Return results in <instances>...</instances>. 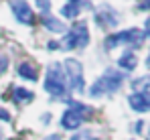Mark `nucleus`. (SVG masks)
<instances>
[{
    "label": "nucleus",
    "instance_id": "f257e3e1",
    "mask_svg": "<svg viewBox=\"0 0 150 140\" xmlns=\"http://www.w3.org/2000/svg\"><path fill=\"white\" fill-rule=\"evenodd\" d=\"M124 71H116V69H105L100 77L93 81L89 95L91 97H101V95H108V93H116L122 83H124Z\"/></svg>",
    "mask_w": 150,
    "mask_h": 140
},
{
    "label": "nucleus",
    "instance_id": "f03ea898",
    "mask_svg": "<svg viewBox=\"0 0 150 140\" xmlns=\"http://www.w3.org/2000/svg\"><path fill=\"white\" fill-rule=\"evenodd\" d=\"M45 92L51 93L53 97H65L69 93L67 77L63 71V63L55 61L47 67V77H45Z\"/></svg>",
    "mask_w": 150,
    "mask_h": 140
},
{
    "label": "nucleus",
    "instance_id": "7ed1b4c3",
    "mask_svg": "<svg viewBox=\"0 0 150 140\" xmlns=\"http://www.w3.org/2000/svg\"><path fill=\"white\" fill-rule=\"evenodd\" d=\"M87 45H89V28L85 21H77L71 24V28L67 31V35L63 37V43H61V47L67 51L85 49Z\"/></svg>",
    "mask_w": 150,
    "mask_h": 140
},
{
    "label": "nucleus",
    "instance_id": "20e7f679",
    "mask_svg": "<svg viewBox=\"0 0 150 140\" xmlns=\"http://www.w3.org/2000/svg\"><path fill=\"white\" fill-rule=\"evenodd\" d=\"M144 31H140V28H126V31H120V33H114V35H110L105 41H103V45L105 49H116V47H140L142 45V41H144Z\"/></svg>",
    "mask_w": 150,
    "mask_h": 140
},
{
    "label": "nucleus",
    "instance_id": "39448f33",
    "mask_svg": "<svg viewBox=\"0 0 150 140\" xmlns=\"http://www.w3.org/2000/svg\"><path fill=\"white\" fill-rule=\"evenodd\" d=\"M63 71H65V77H67V85H69V92L75 93H83L85 92V77H83V63L79 59H65L63 61Z\"/></svg>",
    "mask_w": 150,
    "mask_h": 140
},
{
    "label": "nucleus",
    "instance_id": "423d86ee",
    "mask_svg": "<svg viewBox=\"0 0 150 140\" xmlns=\"http://www.w3.org/2000/svg\"><path fill=\"white\" fill-rule=\"evenodd\" d=\"M10 10L21 24H35V12H33V8L26 0H12Z\"/></svg>",
    "mask_w": 150,
    "mask_h": 140
},
{
    "label": "nucleus",
    "instance_id": "0eeeda50",
    "mask_svg": "<svg viewBox=\"0 0 150 140\" xmlns=\"http://www.w3.org/2000/svg\"><path fill=\"white\" fill-rule=\"evenodd\" d=\"M96 23H98V26H116L120 23V14L110 4H101L100 10L96 12Z\"/></svg>",
    "mask_w": 150,
    "mask_h": 140
},
{
    "label": "nucleus",
    "instance_id": "6e6552de",
    "mask_svg": "<svg viewBox=\"0 0 150 140\" xmlns=\"http://www.w3.org/2000/svg\"><path fill=\"white\" fill-rule=\"evenodd\" d=\"M128 104H130V108H132L134 112H140V114L150 112V92H134V93H130Z\"/></svg>",
    "mask_w": 150,
    "mask_h": 140
},
{
    "label": "nucleus",
    "instance_id": "1a4fd4ad",
    "mask_svg": "<svg viewBox=\"0 0 150 140\" xmlns=\"http://www.w3.org/2000/svg\"><path fill=\"white\" fill-rule=\"evenodd\" d=\"M81 124H83V114L75 112L71 108H67L63 112V116H61V128H65V130H77Z\"/></svg>",
    "mask_w": 150,
    "mask_h": 140
},
{
    "label": "nucleus",
    "instance_id": "9d476101",
    "mask_svg": "<svg viewBox=\"0 0 150 140\" xmlns=\"http://www.w3.org/2000/svg\"><path fill=\"white\" fill-rule=\"evenodd\" d=\"M33 99H35V93L30 90H26L23 85H14L12 87V102L14 104H28Z\"/></svg>",
    "mask_w": 150,
    "mask_h": 140
},
{
    "label": "nucleus",
    "instance_id": "9b49d317",
    "mask_svg": "<svg viewBox=\"0 0 150 140\" xmlns=\"http://www.w3.org/2000/svg\"><path fill=\"white\" fill-rule=\"evenodd\" d=\"M16 73H18L23 79H26V81H37V79H39V71H37V67H35L33 63H28V61L21 63V65L16 67Z\"/></svg>",
    "mask_w": 150,
    "mask_h": 140
},
{
    "label": "nucleus",
    "instance_id": "f8f14e48",
    "mask_svg": "<svg viewBox=\"0 0 150 140\" xmlns=\"http://www.w3.org/2000/svg\"><path fill=\"white\" fill-rule=\"evenodd\" d=\"M43 26L51 31V33H65V23H61V18H57V16H53V14H45L43 16Z\"/></svg>",
    "mask_w": 150,
    "mask_h": 140
},
{
    "label": "nucleus",
    "instance_id": "ddd939ff",
    "mask_svg": "<svg viewBox=\"0 0 150 140\" xmlns=\"http://www.w3.org/2000/svg\"><path fill=\"white\" fill-rule=\"evenodd\" d=\"M136 65H138V57H136L132 51L122 53V57L118 59V67L124 69V71H134V69H136Z\"/></svg>",
    "mask_w": 150,
    "mask_h": 140
},
{
    "label": "nucleus",
    "instance_id": "4468645a",
    "mask_svg": "<svg viewBox=\"0 0 150 140\" xmlns=\"http://www.w3.org/2000/svg\"><path fill=\"white\" fill-rule=\"evenodd\" d=\"M79 12H81V6H79V4H71V2H67L65 6H61V14H63L65 18H77Z\"/></svg>",
    "mask_w": 150,
    "mask_h": 140
},
{
    "label": "nucleus",
    "instance_id": "2eb2a0df",
    "mask_svg": "<svg viewBox=\"0 0 150 140\" xmlns=\"http://www.w3.org/2000/svg\"><path fill=\"white\" fill-rule=\"evenodd\" d=\"M132 87L136 92H148L150 90V75H142L140 79H134L132 81Z\"/></svg>",
    "mask_w": 150,
    "mask_h": 140
},
{
    "label": "nucleus",
    "instance_id": "dca6fc26",
    "mask_svg": "<svg viewBox=\"0 0 150 140\" xmlns=\"http://www.w3.org/2000/svg\"><path fill=\"white\" fill-rule=\"evenodd\" d=\"M35 4L39 6V10H41V12L49 14V10H51V0H35Z\"/></svg>",
    "mask_w": 150,
    "mask_h": 140
},
{
    "label": "nucleus",
    "instance_id": "f3484780",
    "mask_svg": "<svg viewBox=\"0 0 150 140\" xmlns=\"http://www.w3.org/2000/svg\"><path fill=\"white\" fill-rule=\"evenodd\" d=\"M8 55H4V53H0V77L6 73V69H8Z\"/></svg>",
    "mask_w": 150,
    "mask_h": 140
},
{
    "label": "nucleus",
    "instance_id": "a211bd4d",
    "mask_svg": "<svg viewBox=\"0 0 150 140\" xmlns=\"http://www.w3.org/2000/svg\"><path fill=\"white\" fill-rule=\"evenodd\" d=\"M69 140H93V138H91V132H89V130H83V132H77V134H73Z\"/></svg>",
    "mask_w": 150,
    "mask_h": 140
},
{
    "label": "nucleus",
    "instance_id": "6ab92c4d",
    "mask_svg": "<svg viewBox=\"0 0 150 140\" xmlns=\"http://www.w3.org/2000/svg\"><path fill=\"white\" fill-rule=\"evenodd\" d=\"M0 120H2V122H10V114H8L4 108H0Z\"/></svg>",
    "mask_w": 150,
    "mask_h": 140
},
{
    "label": "nucleus",
    "instance_id": "aec40b11",
    "mask_svg": "<svg viewBox=\"0 0 150 140\" xmlns=\"http://www.w3.org/2000/svg\"><path fill=\"white\" fill-rule=\"evenodd\" d=\"M138 4L142 10H150V0H138Z\"/></svg>",
    "mask_w": 150,
    "mask_h": 140
},
{
    "label": "nucleus",
    "instance_id": "412c9836",
    "mask_svg": "<svg viewBox=\"0 0 150 140\" xmlns=\"http://www.w3.org/2000/svg\"><path fill=\"white\" fill-rule=\"evenodd\" d=\"M61 47V43H57V41H49L47 43V49H51V51H55V49H59Z\"/></svg>",
    "mask_w": 150,
    "mask_h": 140
},
{
    "label": "nucleus",
    "instance_id": "4be33fe9",
    "mask_svg": "<svg viewBox=\"0 0 150 140\" xmlns=\"http://www.w3.org/2000/svg\"><path fill=\"white\" fill-rule=\"evenodd\" d=\"M144 35H146V37H150V18H146V21H144Z\"/></svg>",
    "mask_w": 150,
    "mask_h": 140
},
{
    "label": "nucleus",
    "instance_id": "5701e85b",
    "mask_svg": "<svg viewBox=\"0 0 150 140\" xmlns=\"http://www.w3.org/2000/svg\"><path fill=\"white\" fill-rule=\"evenodd\" d=\"M45 140H61V136H59V134H51V136H47Z\"/></svg>",
    "mask_w": 150,
    "mask_h": 140
},
{
    "label": "nucleus",
    "instance_id": "b1692460",
    "mask_svg": "<svg viewBox=\"0 0 150 140\" xmlns=\"http://www.w3.org/2000/svg\"><path fill=\"white\" fill-rule=\"evenodd\" d=\"M49 120H51L49 114H43V124H49Z\"/></svg>",
    "mask_w": 150,
    "mask_h": 140
},
{
    "label": "nucleus",
    "instance_id": "393cba45",
    "mask_svg": "<svg viewBox=\"0 0 150 140\" xmlns=\"http://www.w3.org/2000/svg\"><path fill=\"white\" fill-rule=\"evenodd\" d=\"M146 65H148V67H150V55H148V59H146Z\"/></svg>",
    "mask_w": 150,
    "mask_h": 140
},
{
    "label": "nucleus",
    "instance_id": "a878e982",
    "mask_svg": "<svg viewBox=\"0 0 150 140\" xmlns=\"http://www.w3.org/2000/svg\"><path fill=\"white\" fill-rule=\"evenodd\" d=\"M0 140H2V130H0Z\"/></svg>",
    "mask_w": 150,
    "mask_h": 140
},
{
    "label": "nucleus",
    "instance_id": "bb28decb",
    "mask_svg": "<svg viewBox=\"0 0 150 140\" xmlns=\"http://www.w3.org/2000/svg\"><path fill=\"white\" fill-rule=\"evenodd\" d=\"M146 140H150V134H148V138H146Z\"/></svg>",
    "mask_w": 150,
    "mask_h": 140
}]
</instances>
